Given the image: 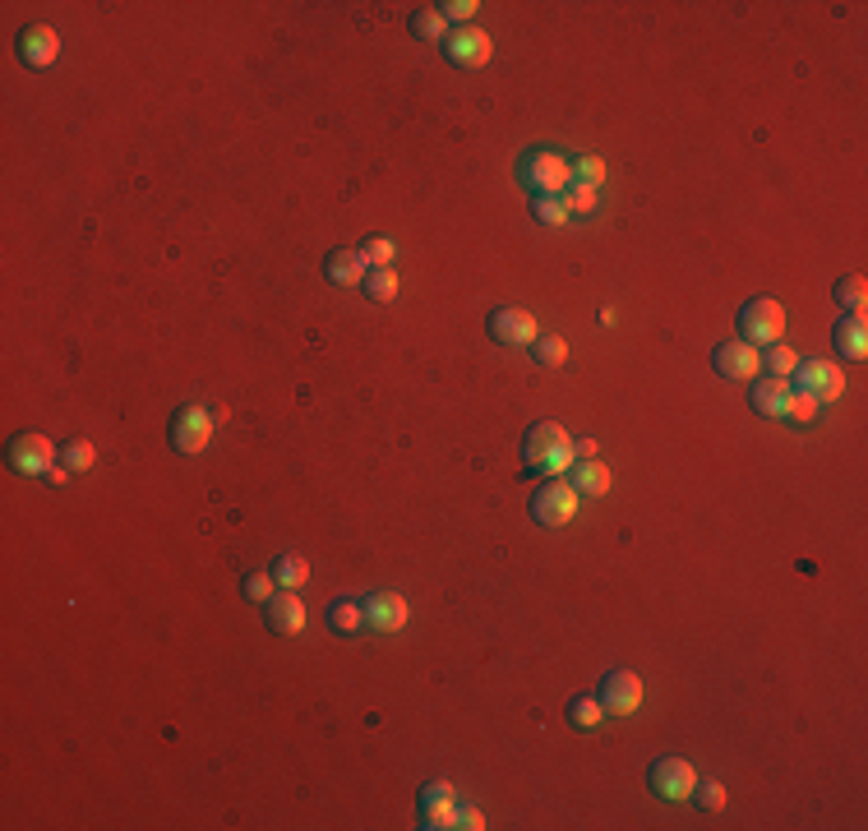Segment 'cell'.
<instances>
[{"label": "cell", "instance_id": "cell-1", "mask_svg": "<svg viewBox=\"0 0 868 831\" xmlns=\"http://www.w3.org/2000/svg\"><path fill=\"white\" fill-rule=\"evenodd\" d=\"M573 439L564 434V425L555 421H536L522 434V481H550L564 476L573 467Z\"/></svg>", "mask_w": 868, "mask_h": 831}, {"label": "cell", "instance_id": "cell-2", "mask_svg": "<svg viewBox=\"0 0 868 831\" xmlns=\"http://www.w3.org/2000/svg\"><path fill=\"white\" fill-rule=\"evenodd\" d=\"M518 185L527 194H564L573 185V171H568V157L555 148H531L518 157Z\"/></svg>", "mask_w": 868, "mask_h": 831}, {"label": "cell", "instance_id": "cell-3", "mask_svg": "<svg viewBox=\"0 0 868 831\" xmlns=\"http://www.w3.org/2000/svg\"><path fill=\"white\" fill-rule=\"evenodd\" d=\"M785 333V310L781 301H772V296H753V301L739 305V342H748V347H772V342H781Z\"/></svg>", "mask_w": 868, "mask_h": 831}, {"label": "cell", "instance_id": "cell-4", "mask_svg": "<svg viewBox=\"0 0 868 831\" xmlns=\"http://www.w3.org/2000/svg\"><path fill=\"white\" fill-rule=\"evenodd\" d=\"M222 421L213 407H199V402H190V407H176L171 411V425H167V439L176 453H185V458H194V453H204V444L213 439V425Z\"/></svg>", "mask_w": 868, "mask_h": 831}, {"label": "cell", "instance_id": "cell-5", "mask_svg": "<svg viewBox=\"0 0 868 831\" xmlns=\"http://www.w3.org/2000/svg\"><path fill=\"white\" fill-rule=\"evenodd\" d=\"M582 494L573 490L568 481H559V476H550V481H541V490H531V522L536 527H568L573 522V513H578Z\"/></svg>", "mask_w": 868, "mask_h": 831}, {"label": "cell", "instance_id": "cell-6", "mask_svg": "<svg viewBox=\"0 0 868 831\" xmlns=\"http://www.w3.org/2000/svg\"><path fill=\"white\" fill-rule=\"evenodd\" d=\"M56 458H61V448L51 444L47 434H33V430L14 434L10 448H5V462H10L19 476H47V471L56 467Z\"/></svg>", "mask_w": 868, "mask_h": 831}, {"label": "cell", "instance_id": "cell-7", "mask_svg": "<svg viewBox=\"0 0 868 831\" xmlns=\"http://www.w3.org/2000/svg\"><path fill=\"white\" fill-rule=\"evenodd\" d=\"M790 388H795V393H808V398L822 407V402H841L845 374H841V365H832V361H799L795 374H790Z\"/></svg>", "mask_w": 868, "mask_h": 831}, {"label": "cell", "instance_id": "cell-8", "mask_svg": "<svg viewBox=\"0 0 868 831\" xmlns=\"http://www.w3.org/2000/svg\"><path fill=\"white\" fill-rule=\"evenodd\" d=\"M439 51H444V61L458 65V70H481V65L495 56V42H490V33H481L476 24H462V28H448Z\"/></svg>", "mask_w": 868, "mask_h": 831}, {"label": "cell", "instance_id": "cell-9", "mask_svg": "<svg viewBox=\"0 0 868 831\" xmlns=\"http://www.w3.org/2000/svg\"><path fill=\"white\" fill-rule=\"evenodd\" d=\"M485 333H490V342H499V347H531V342L541 338L536 319H531L527 310H518V305H495L490 319H485Z\"/></svg>", "mask_w": 868, "mask_h": 831}, {"label": "cell", "instance_id": "cell-10", "mask_svg": "<svg viewBox=\"0 0 868 831\" xmlns=\"http://www.w3.org/2000/svg\"><path fill=\"white\" fill-rule=\"evenodd\" d=\"M647 781H651V795H656V799H670V804H679V799L693 795L698 771H693V762H684V758H656L647 767Z\"/></svg>", "mask_w": 868, "mask_h": 831}, {"label": "cell", "instance_id": "cell-11", "mask_svg": "<svg viewBox=\"0 0 868 831\" xmlns=\"http://www.w3.org/2000/svg\"><path fill=\"white\" fill-rule=\"evenodd\" d=\"M596 702L605 707V716H633L642 707V679L633 670H610V675H601Z\"/></svg>", "mask_w": 868, "mask_h": 831}, {"label": "cell", "instance_id": "cell-12", "mask_svg": "<svg viewBox=\"0 0 868 831\" xmlns=\"http://www.w3.org/2000/svg\"><path fill=\"white\" fill-rule=\"evenodd\" d=\"M264 624H268V633H278V638H296V633H305V624H310L305 601L296 596V591L278 587L264 601Z\"/></svg>", "mask_w": 868, "mask_h": 831}, {"label": "cell", "instance_id": "cell-13", "mask_svg": "<svg viewBox=\"0 0 868 831\" xmlns=\"http://www.w3.org/2000/svg\"><path fill=\"white\" fill-rule=\"evenodd\" d=\"M712 370L721 379H758L762 374V351L748 347V342H716L712 351Z\"/></svg>", "mask_w": 868, "mask_h": 831}, {"label": "cell", "instance_id": "cell-14", "mask_svg": "<svg viewBox=\"0 0 868 831\" xmlns=\"http://www.w3.org/2000/svg\"><path fill=\"white\" fill-rule=\"evenodd\" d=\"M361 605H365V628H370V633H402V628H407L411 610L398 591H370Z\"/></svg>", "mask_w": 868, "mask_h": 831}, {"label": "cell", "instance_id": "cell-15", "mask_svg": "<svg viewBox=\"0 0 868 831\" xmlns=\"http://www.w3.org/2000/svg\"><path fill=\"white\" fill-rule=\"evenodd\" d=\"M416 813H421V822L416 827L425 831H448L453 827V818H458V799H453V785L448 781H430L421 790V804H416Z\"/></svg>", "mask_w": 868, "mask_h": 831}, {"label": "cell", "instance_id": "cell-16", "mask_svg": "<svg viewBox=\"0 0 868 831\" xmlns=\"http://www.w3.org/2000/svg\"><path fill=\"white\" fill-rule=\"evenodd\" d=\"M56 56H61V37H56V28L33 24V28L19 33V61H24L28 70H47V65H56Z\"/></svg>", "mask_w": 868, "mask_h": 831}, {"label": "cell", "instance_id": "cell-17", "mask_svg": "<svg viewBox=\"0 0 868 831\" xmlns=\"http://www.w3.org/2000/svg\"><path fill=\"white\" fill-rule=\"evenodd\" d=\"M365 273H370V259H365V250H333L324 259V277L333 282V287H361Z\"/></svg>", "mask_w": 868, "mask_h": 831}, {"label": "cell", "instance_id": "cell-18", "mask_svg": "<svg viewBox=\"0 0 868 831\" xmlns=\"http://www.w3.org/2000/svg\"><path fill=\"white\" fill-rule=\"evenodd\" d=\"M832 347L841 351L845 361H864V356H868V324H864V314H841V319H836Z\"/></svg>", "mask_w": 868, "mask_h": 831}, {"label": "cell", "instance_id": "cell-19", "mask_svg": "<svg viewBox=\"0 0 868 831\" xmlns=\"http://www.w3.org/2000/svg\"><path fill=\"white\" fill-rule=\"evenodd\" d=\"M785 398H790V379H748V407L758 411V416H776L781 421V407Z\"/></svg>", "mask_w": 868, "mask_h": 831}, {"label": "cell", "instance_id": "cell-20", "mask_svg": "<svg viewBox=\"0 0 868 831\" xmlns=\"http://www.w3.org/2000/svg\"><path fill=\"white\" fill-rule=\"evenodd\" d=\"M328 628H333L338 638H361V628H365V605L351 601V596L333 601V605H328Z\"/></svg>", "mask_w": 868, "mask_h": 831}, {"label": "cell", "instance_id": "cell-21", "mask_svg": "<svg viewBox=\"0 0 868 831\" xmlns=\"http://www.w3.org/2000/svg\"><path fill=\"white\" fill-rule=\"evenodd\" d=\"M573 476H568V485H573V490L578 494H587V499H601L605 490H610V467H601V462H573Z\"/></svg>", "mask_w": 868, "mask_h": 831}, {"label": "cell", "instance_id": "cell-22", "mask_svg": "<svg viewBox=\"0 0 868 831\" xmlns=\"http://www.w3.org/2000/svg\"><path fill=\"white\" fill-rule=\"evenodd\" d=\"M407 28H411V37H416V42H430V47H444V37H448L444 14L434 10V5H421V10H411Z\"/></svg>", "mask_w": 868, "mask_h": 831}, {"label": "cell", "instance_id": "cell-23", "mask_svg": "<svg viewBox=\"0 0 868 831\" xmlns=\"http://www.w3.org/2000/svg\"><path fill=\"white\" fill-rule=\"evenodd\" d=\"M832 296H836V305H841L845 314H864V305H868V282H864V273L836 277Z\"/></svg>", "mask_w": 868, "mask_h": 831}, {"label": "cell", "instance_id": "cell-24", "mask_svg": "<svg viewBox=\"0 0 868 831\" xmlns=\"http://www.w3.org/2000/svg\"><path fill=\"white\" fill-rule=\"evenodd\" d=\"M268 573H273V582H278V587H287V591H301L305 582H310V564H305L301 554H278Z\"/></svg>", "mask_w": 868, "mask_h": 831}, {"label": "cell", "instance_id": "cell-25", "mask_svg": "<svg viewBox=\"0 0 868 831\" xmlns=\"http://www.w3.org/2000/svg\"><path fill=\"white\" fill-rule=\"evenodd\" d=\"M531 217H536V222H545V227H564L573 213H568L564 194H531Z\"/></svg>", "mask_w": 868, "mask_h": 831}, {"label": "cell", "instance_id": "cell-26", "mask_svg": "<svg viewBox=\"0 0 868 831\" xmlns=\"http://www.w3.org/2000/svg\"><path fill=\"white\" fill-rule=\"evenodd\" d=\"M361 291L370 296L374 305H388L393 296H398V273H393V268H370L365 282H361Z\"/></svg>", "mask_w": 868, "mask_h": 831}, {"label": "cell", "instance_id": "cell-27", "mask_svg": "<svg viewBox=\"0 0 868 831\" xmlns=\"http://www.w3.org/2000/svg\"><path fill=\"white\" fill-rule=\"evenodd\" d=\"M605 716V707L596 698H587V693H578V698H568V725L573 730H596Z\"/></svg>", "mask_w": 868, "mask_h": 831}, {"label": "cell", "instance_id": "cell-28", "mask_svg": "<svg viewBox=\"0 0 868 831\" xmlns=\"http://www.w3.org/2000/svg\"><path fill=\"white\" fill-rule=\"evenodd\" d=\"M527 351H531V361L545 365V370H555V365L568 361V342L559 338V333H545V338H536Z\"/></svg>", "mask_w": 868, "mask_h": 831}, {"label": "cell", "instance_id": "cell-29", "mask_svg": "<svg viewBox=\"0 0 868 831\" xmlns=\"http://www.w3.org/2000/svg\"><path fill=\"white\" fill-rule=\"evenodd\" d=\"M781 421L785 425H813L818 421V402L808 398V393H795V388H790V398H785V407H781Z\"/></svg>", "mask_w": 868, "mask_h": 831}, {"label": "cell", "instance_id": "cell-30", "mask_svg": "<svg viewBox=\"0 0 868 831\" xmlns=\"http://www.w3.org/2000/svg\"><path fill=\"white\" fill-rule=\"evenodd\" d=\"M795 365H799V356H795V347H785V342H772L767 356H762V370L772 374V379H790Z\"/></svg>", "mask_w": 868, "mask_h": 831}, {"label": "cell", "instance_id": "cell-31", "mask_svg": "<svg viewBox=\"0 0 868 831\" xmlns=\"http://www.w3.org/2000/svg\"><path fill=\"white\" fill-rule=\"evenodd\" d=\"M693 804L702 808V813H721L725 808V785L721 781H712V776H698V785H693Z\"/></svg>", "mask_w": 868, "mask_h": 831}, {"label": "cell", "instance_id": "cell-32", "mask_svg": "<svg viewBox=\"0 0 868 831\" xmlns=\"http://www.w3.org/2000/svg\"><path fill=\"white\" fill-rule=\"evenodd\" d=\"M568 171H573V181L578 185H596V190H601V181H605V162L601 157H591V153L568 157Z\"/></svg>", "mask_w": 868, "mask_h": 831}, {"label": "cell", "instance_id": "cell-33", "mask_svg": "<svg viewBox=\"0 0 868 831\" xmlns=\"http://www.w3.org/2000/svg\"><path fill=\"white\" fill-rule=\"evenodd\" d=\"M564 204H568V213H582V217H591L596 208H601V194H596V185H568L564 190Z\"/></svg>", "mask_w": 868, "mask_h": 831}, {"label": "cell", "instance_id": "cell-34", "mask_svg": "<svg viewBox=\"0 0 868 831\" xmlns=\"http://www.w3.org/2000/svg\"><path fill=\"white\" fill-rule=\"evenodd\" d=\"M273 591H278L273 573H245V578H241V596H245V601H254V605H264Z\"/></svg>", "mask_w": 868, "mask_h": 831}, {"label": "cell", "instance_id": "cell-35", "mask_svg": "<svg viewBox=\"0 0 868 831\" xmlns=\"http://www.w3.org/2000/svg\"><path fill=\"white\" fill-rule=\"evenodd\" d=\"M61 462L70 471H88L97 462V448L88 444V439H70V444H65V453H61Z\"/></svg>", "mask_w": 868, "mask_h": 831}, {"label": "cell", "instance_id": "cell-36", "mask_svg": "<svg viewBox=\"0 0 868 831\" xmlns=\"http://www.w3.org/2000/svg\"><path fill=\"white\" fill-rule=\"evenodd\" d=\"M361 250H365V259H370V268H393V259H398L393 241H384V236H374V241H365Z\"/></svg>", "mask_w": 868, "mask_h": 831}, {"label": "cell", "instance_id": "cell-37", "mask_svg": "<svg viewBox=\"0 0 868 831\" xmlns=\"http://www.w3.org/2000/svg\"><path fill=\"white\" fill-rule=\"evenodd\" d=\"M434 10L444 14V24L453 19V24L462 28V24H471V14L481 10V5H476V0H448V5H434Z\"/></svg>", "mask_w": 868, "mask_h": 831}, {"label": "cell", "instance_id": "cell-38", "mask_svg": "<svg viewBox=\"0 0 868 831\" xmlns=\"http://www.w3.org/2000/svg\"><path fill=\"white\" fill-rule=\"evenodd\" d=\"M453 827H458V831H481V827H485L481 808H471V804H458V818H453Z\"/></svg>", "mask_w": 868, "mask_h": 831}, {"label": "cell", "instance_id": "cell-39", "mask_svg": "<svg viewBox=\"0 0 868 831\" xmlns=\"http://www.w3.org/2000/svg\"><path fill=\"white\" fill-rule=\"evenodd\" d=\"M47 481L51 485H65V481H70V467H65V462H56V467L47 471Z\"/></svg>", "mask_w": 868, "mask_h": 831}]
</instances>
